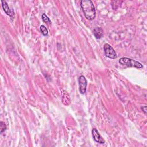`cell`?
Segmentation results:
<instances>
[{"label": "cell", "mask_w": 147, "mask_h": 147, "mask_svg": "<svg viewBox=\"0 0 147 147\" xmlns=\"http://www.w3.org/2000/svg\"><path fill=\"white\" fill-rule=\"evenodd\" d=\"M40 30L41 33L44 36H47L48 35V30H47V29L46 28V27L44 25H41L40 27Z\"/></svg>", "instance_id": "9c48e42d"}, {"label": "cell", "mask_w": 147, "mask_h": 147, "mask_svg": "<svg viewBox=\"0 0 147 147\" xmlns=\"http://www.w3.org/2000/svg\"><path fill=\"white\" fill-rule=\"evenodd\" d=\"M105 55L106 57L114 59L117 58V54L114 48L109 44L106 43L104 46Z\"/></svg>", "instance_id": "3957f363"}, {"label": "cell", "mask_w": 147, "mask_h": 147, "mask_svg": "<svg viewBox=\"0 0 147 147\" xmlns=\"http://www.w3.org/2000/svg\"><path fill=\"white\" fill-rule=\"evenodd\" d=\"M93 33H94V35L95 36V37L98 39H100L102 38L104 36V31L100 27L95 28L93 31Z\"/></svg>", "instance_id": "52a82bcc"}, {"label": "cell", "mask_w": 147, "mask_h": 147, "mask_svg": "<svg viewBox=\"0 0 147 147\" xmlns=\"http://www.w3.org/2000/svg\"><path fill=\"white\" fill-rule=\"evenodd\" d=\"M80 6L83 11L86 18L89 20H92L96 16V12L94 4L90 0H83L80 2Z\"/></svg>", "instance_id": "6da1fadb"}, {"label": "cell", "mask_w": 147, "mask_h": 147, "mask_svg": "<svg viewBox=\"0 0 147 147\" xmlns=\"http://www.w3.org/2000/svg\"><path fill=\"white\" fill-rule=\"evenodd\" d=\"M42 20L46 24H51V20L48 18V17L45 13H43L42 15Z\"/></svg>", "instance_id": "ba28073f"}, {"label": "cell", "mask_w": 147, "mask_h": 147, "mask_svg": "<svg viewBox=\"0 0 147 147\" xmlns=\"http://www.w3.org/2000/svg\"><path fill=\"white\" fill-rule=\"evenodd\" d=\"M1 3H2V7L4 12L6 13V14H7V15L9 16H13L14 15V12L12 10H11L9 8L7 3L5 1H2Z\"/></svg>", "instance_id": "8992f818"}, {"label": "cell", "mask_w": 147, "mask_h": 147, "mask_svg": "<svg viewBox=\"0 0 147 147\" xmlns=\"http://www.w3.org/2000/svg\"><path fill=\"white\" fill-rule=\"evenodd\" d=\"M0 127H1V132H0V133H3L5 131V130L7 129V126H6L5 122L1 121V124H0Z\"/></svg>", "instance_id": "30bf717a"}, {"label": "cell", "mask_w": 147, "mask_h": 147, "mask_svg": "<svg viewBox=\"0 0 147 147\" xmlns=\"http://www.w3.org/2000/svg\"><path fill=\"white\" fill-rule=\"evenodd\" d=\"M119 63L121 65H125L128 67H134L137 69H141L143 67V66L140 62L128 58H121L119 61Z\"/></svg>", "instance_id": "7a4b0ae2"}, {"label": "cell", "mask_w": 147, "mask_h": 147, "mask_svg": "<svg viewBox=\"0 0 147 147\" xmlns=\"http://www.w3.org/2000/svg\"><path fill=\"white\" fill-rule=\"evenodd\" d=\"M92 137L95 141L98 142L100 144H104L105 142V140L103 138V137L100 135L98 131L95 128H94L92 130Z\"/></svg>", "instance_id": "5b68a950"}, {"label": "cell", "mask_w": 147, "mask_h": 147, "mask_svg": "<svg viewBox=\"0 0 147 147\" xmlns=\"http://www.w3.org/2000/svg\"><path fill=\"white\" fill-rule=\"evenodd\" d=\"M141 109L142 110V111L144 112V113L146 114V106H145L141 107Z\"/></svg>", "instance_id": "8fae6325"}, {"label": "cell", "mask_w": 147, "mask_h": 147, "mask_svg": "<svg viewBox=\"0 0 147 147\" xmlns=\"http://www.w3.org/2000/svg\"><path fill=\"white\" fill-rule=\"evenodd\" d=\"M78 81L79 86V91L82 94H84L86 91L87 81L83 75H82L79 78Z\"/></svg>", "instance_id": "277c9868"}]
</instances>
